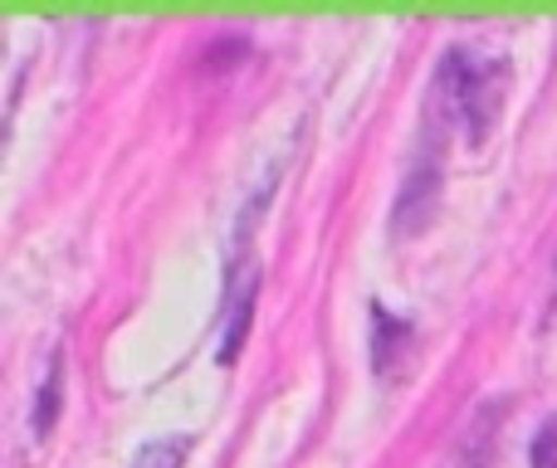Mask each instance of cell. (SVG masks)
<instances>
[{
	"mask_svg": "<svg viewBox=\"0 0 557 468\" xmlns=\"http://www.w3.org/2000/svg\"><path fill=\"white\" fill-rule=\"evenodd\" d=\"M191 444H196L191 434H162V440H152V444L137 450L133 468H182L186 454H191Z\"/></svg>",
	"mask_w": 557,
	"mask_h": 468,
	"instance_id": "cell-5",
	"label": "cell"
},
{
	"mask_svg": "<svg viewBox=\"0 0 557 468\" xmlns=\"http://www.w3.org/2000/svg\"><path fill=\"white\" fill-rule=\"evenodd\" d=\"M411 346H416V332H411V322L406 317H396V313H386V307H372V366H376V376H401L406 371V362H411Z\"/></svg>",
	"mask_w": 557,
	"mask_h": 468,
	"instance_id": "cell-2",
	"label": "cell"
},
{
	"mask_svg": "<svg viewBox=\"0 0 557 468\" xmlns=\"http://www.w3.org/2000/svg\"><path fill=\"white\" fill-rule=\"evenodd\" d=\"M504 84H509L504 59L484 54V49H465V45L450 49L441 59V74H435V98L445 107V123H455L480 147L504 107Z\"/></svg>",
	"mask_w": 557,
	"mask_h": 468,
	"instance_id": "cell-1",
	"label": "cell"
},
{
	"mask_svg": "<svg viewBox=\"0 0 557 468\" xmlns=\"http://www.w3.org/2000/svg\"><path fill=\"white\" fill-rule=\"evenodd\" d=\"M59 401H64V356H49V371H45V385L35 395V434H49L59 420Z\"/></svg>",
	"mask_w": 557,
	"mask_h": 468,
	"instance_id": "cell-4",
	"label": "cell"
},
{
	"mask_svg": "<svg viewBox=\"0 0 557 468\" xmlns=\"http://www.w3.org/2000/svg\"><path fill=\"white\" fill-rule=\"evenodd\" d=\"M533 468H557V415L543 420V430L533 434V450H529Z\"/></svg>",
	"mask_w": 557,
	"mask_h": 468,
	"instance_id": "cell-6",
	"label": "cell"
},
{
	"mask_svg": "<svg viewBox=\"0 0 557 468\" xmlns=\"http://www.w3.org/2000/svg\"><path fill=\"white\" fill-rule=\"evenodd\" d=\"M435 191H441V166H435V162H416V172L406 176L401 195H396V211H392L396 230H416V225L431 220Z\"/></svg>",
	"mask_w": 557,
	"mask_h": 468,
	"instance_id": "cell-3",
	"label": "cell"
}]
</instances>
